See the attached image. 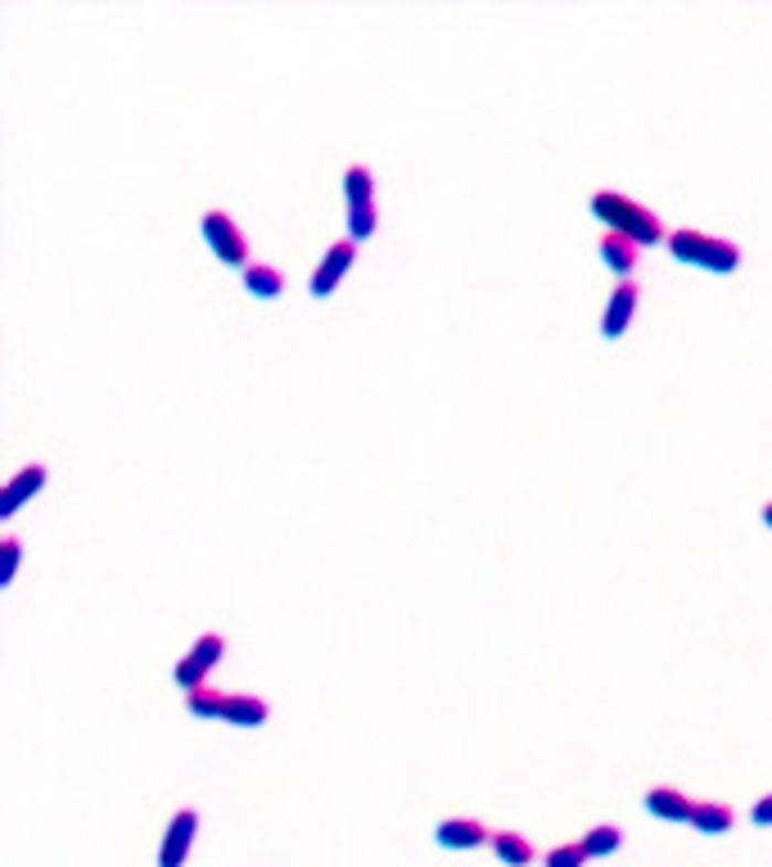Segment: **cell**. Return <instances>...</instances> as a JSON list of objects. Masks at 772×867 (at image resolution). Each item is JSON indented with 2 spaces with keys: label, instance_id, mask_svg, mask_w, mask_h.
<instances>
[{
  "label": "cell",
  "instance_id": "obj_1",
  "mask_svg": "<svg viewBox=\"0 0 772 867\" xmlns=\"http://www.w3.org/2000/svg\"><path fill=\"white\" fill-rule=\"evenodd\" d=\"M592 217H601L605 231H614V235H629L633 245H642V249L668 245V235H673V231H664L660 213H651L646 204H637L629 195H614V190H597V195H592Z\"/></svg>",
  "mask_w": 772,
  "mask_h": 867
},
{
  "label": "cell",
  "instance_id": "obj_2",
  "mask_svg": "<svg viewBox=\"0 0 772 867\" xmlns=\"http://www.w3.org/2000/svg\"><path fill=\"white\" fill-rule=\"evenodd\" d=\"M668 254L678 263H687V267L714 271V276H732L741 267V245H737V239L705 235V231H673L668 235Z\"/></svg>",
  "mask_w": 772,
  "mask_h": 867
},
{
  "label": "cell",
  "instance_id": "obj_3",
  "mask_svg": "<svg viewBox=\"0 0 772 867\" xmlns=\"http://www.w3.org/2000/svg\"><path fill=\"white\" fill-rule=\"evenodd\" d=\"M344 204H349V239H371L375 226H379V213H375V176L371 168L353 163L344 172Z\"/></svg>",
  "mask_w": 772,
  "mask_h": 867
},
{
  "label": "cell",
  "instance_id": "obj_4",
  "mask_svg": "<svg viewBox=\"0 0 772 867\" xmlns=\"http://www.w3.org/2000/svg\"><path fill=\"white\" fill-rule=\"evenodd\" d=\"M204 239H208V249L217 254V263H226V267H254V258H249V235L235 226V217L230 213H222V208H208L204 213Z\"/></svg>",
  "mask_w": 772,
  "mask_h": 867
},
{
  "label": "cell",
  "instance_id": "obj_5",
  "mask_svg": "<svg viewBox=\"0 0 772 867\" xmlns=\"http://www.w3.org/2000/svg\"><path fill=\"white\" fill-rule=\"evenodd\" d=\"M222 655H226V638H222V633L195 638V646H190V651L176 660V668H172L176 687H185V696L200 692V687H208V673L222 664Z\"/></svg>",
  "mask_w": 772,
  "mask_h": 867
},
{
  "label": "cell",
  "instance_id": "obj_6",
  "mask_svg": "<svg viewBox=\"0 0 772 867\" xmlns=\"http://www.w3.org/2000/svg\"><path fill=\"white\" fill-rule=\"evenodd\" d=\"M353 263H357V239H334V245L321 254L312 280H308V295L312 299H330L334 289H340V280L353 271Z\"/></svg>",
  "mask_w": 772,
  "mask_h": 867
},
{
  "label": "cell",
  "instance_id": "obj_7",
  "mask_svg": "<svg viewBox=\"0 0 772 867\" xmlns=\"http://www.w3.org/2000/svg\"><path fill=\"white\" fill-rule=\"evenodd\" d=\"M637 303H642V285L637 280H619L610 289L605 312H601V334H605V340H623V334H629V325L637 317Z\"/></svg>",
  "mask_w": 772,
  "mask_h": 867
},
{
  "label": "cell",
  "instance_id": "obj_8",
  "mask_svg": "<svg viewBox=\"0 0 772 867\" xmlns=\"http://www.w3.org/2000/svg\"><path fill=\"white\" fill-rule=\"evenodd\" d=\"M195 832H200V813H195V809H181L172 823H168V832H163L159 867H185L190 845H195Z\"/></svg>",
  "mask_w": 772,
  "mask_h": 867
},
{
  "label": "cell",
  "instance_id": "obj_9",
  "mask_svg": "<svg viewBox=\"0 0 772 867\" xmlns=\"http://www.w3.org/2000/svg\"><path fill=\"white\" fill-rule=\"evenodd\" d=\"M433 841L443 849H479V845H493V832L479 823V817H443L433 827Z\"/></svg>",
  "mask_w": 772,
  "mask_h": 867
},
{
  "label": "cell",
  "instance_id": "obj_10",
  "mask_svg": "<svg viewBox=\"0 0 772 867\" xmlns=\"http://www.w3.org/2000/svg\"><path fill=\"white\" fill-rule=\"evenodd\" d=\"M45 489V465L41 461H32V465H23L6 489H0V520H10V515H19L23 511V502L28 497H36Z\"/></svg>",
  "mask_w": 772,
  "mask_h": 867
},
{
  "label": "cell",
  "instance_id": "obj_11",
  "mask_svg": "<svg viewBox=\"0 0 772 867\" xmlns=\"http://www.w3.org/2000/svg\"><path fill=\"white\" fill-rule=\"evenodd\" d=\"M642 804H646L651 817H664V823H691V813H696L700 800H691V795L678 791V786H651Z\"/></svg>",
  "mask_w": 772,
  "mask_h": 867
},
{
  "label": "cell",
  "instance_id": "obj_12",
  "mask_svg": "<svg viewBox=\"0 0 772 867\" xmlns=\"http://www.w3.org/2000/svg\"><path fill=\"white\" fill-rule=\"evenodd\" d=\"M601 263L619 276V280H633V271H637V263H642V245H633L629 235H614V231H605L601 235Z\"/></svg>",
  "mask_w": 772,
  "mask_h": 867
},
{
  "label": "cell",
  "instance_id": "obj_13",
  "mask_svg": "<svg viewBox=\"0 0 772 867\" xmlns=\"http://www.w3.org/2000/svg\"><path fill=\"white\" fill-rule=\"evenodd\" d=\"M267 718H271V705L262 696L226 692V705H222V718L217 722H230V728H262Z\"/></svg>",
  "mask_w": 772,
  "mask_h": 867
},
{
  "label": "cell",
  "instance_id": "obj_14",
  "mask_svg": "<svg viewBox=\"0 0 772 867\" xmlns=\"http://www.w3.org/2000/svg\"><path fill=\"white\" fill-rule=\"evenodd\" d=\"M732 823H737V813L728 804H714V800H700L691 813V827L700 836H722V832H732Z\"/></svg>",
  "mask_w": 772,
  "mask_h": 867
},
{
  "label": "cell",
  "instance_id": "obj_15",
  "mask_svg": "<svg viewBox=\"0 0 772 867\" xmlns=\"http://www.w3.org/2000/svg\"><path fill=\"white\" fill-rule=\"evenodd\" d=\"M493 849L506 867H534V854H538L534 841L519 836V832H493Z\"/></svg>",
  "mask_w": 772,
  "mask_h": 867
},
{
  "label": "cell",
  "instance_id": "obj_16",
  "mask_svg": "<svg viewBox=\"0 0 772 867\" xmlns=\"http://www.w3.org/2000/svg\"><path fill=\"white\" fill-rule=\"evenodd\" d=\"M245 289H249L254 299H280L285 276L271 263H254V267H245Z\"/></svg>",
  "mask_w": 772,
  "mask_h": 867
},
{
  "label": "cell",
  "instance_id": "obj_17",
  "mask_svg": "<svg viewBox=\"0 0 772 867\" xmlns=\"http://www.w3.org/2000/svg\"><path fill=\"white\" fill-rule=\"evenodd\" d=\"M619 845H623V832H619L614 823H597V827L583 836V849H588V858H610Z\"/></svg>",
  "mask_w": 772,
  "mask_h": 867
},
{
  "label": "cell",
  "instance_id": "obj_18",
  "mask_svg": "<svg viewBox=\"0 0 772 867\" xmlns=\"http://www.w3.org/2000/svg\"><path fill=\"white\" fill-rule=\"evenodd\" d=\"M222 705H226V692H217V687H200L185 696V709L195 718H222Z\"/></svg>",
  "mask_w": 772,
  "mask_h": 867
},
{
  "label": "cell",
  "instance_id": "obj_19",
  "mask_svg": "<svg viewBox=\"0 0 772 867\" xmlns=\"http://www.w3.org/2000/svg\"><path fill=\"white\" fill-rule=\"evenodd\" d=\"M19 560H23V547H19V538H0V588H10L14 578H19Z\"/></svg>",
  "mask_w": 772,
  "mask_h": 867
},
{
  "label": "cell",
  "instance_id": "obj_20",
  "mask_svg": "<svg viewBox=\"0 0 772 867\" xmlns=\"http://www.w3.org/2000/svg\"><path fill=\"white\" fill-rule=\"evenodd\" d=\"M583 863H588L583 841H573V845H556V849L547 854V867H583Z\"/></svg>",
  "mask_w": 772,
  "mask_h": 867
},
{
  "label": "cell",
  "instance_id": "obj_21",
  "mask_svg": "<svg viewBox=\"0 0 772 867\" xmlns=\"http://www.w3.org/2000/svg\"><path fill=\"white\" fill-rule=\"evenodd\" d=\"M750 817H754V827H772V791L754 800V809H750Z\"/></svg>",
  "mask_w": 772,
  "mask_h": 867
},
{
  "label": "cell",
  "instance_id": "obj_22",
  "mask_svg": "<svg viewBox=\"0 0 772 867\" xmlns=\"http://www.w3.org/2000/svg\"><path fill=\"white\" fill-rule=\"evenodd\" d=\"M763 524H768V528H772V502H768V506H763Z\"/></svg>",
  "mask_w": 772,
  "mask_h": 867
}]
</instances>
